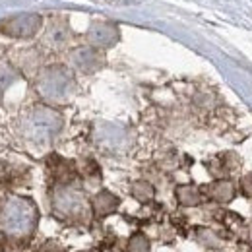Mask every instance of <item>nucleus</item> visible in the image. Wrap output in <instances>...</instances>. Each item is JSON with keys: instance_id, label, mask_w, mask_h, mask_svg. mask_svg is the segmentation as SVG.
<instances>
[{"instance_id": "obj_1", "label": "nucleus", "mask_w": 252, "mask_h": 252, "mask_svg": "<svg viewBox=\"0 0 252 252\" xmlns=\"http://www.w3.org/2000/svg\"><path fill=\"white\" fill-rule=\"evenodd\" d=\"M39 223V210L32 198L8 196L0 202V229L8 243L24 249L35 235Z\"/></svg>"}, {"instance_id": "obj_2", "label": "nucleus", "mask_w": 252, "mask_h": 252, "mask_svg": "<svg viewBox=\"0 0 252 252\" xmlns=\"http://www.w3.org/2000/svg\"><path fill=\"white\" fill-rule=\"evenodd\" d=\"M53 210L57 218L66 221H82L86 220V198L82 192L70 187H63L55 192Z\"/></svg>"}, {"instance_id": "obj_3", "label": "nucleus", "mask_w": 252, "mask_h": 252, "mask_svg": "<svg viewBox=\"0 0 252 252\" xmlns=\"http://www.w3.org/2000/svg\"><path fill=\"white\" fill-rule=\"evenodd\" d=\"M61 128V117L49 109H33L24 121V130L33 140H47Z\"/></svg>"}, {"instance_id": "obj_4", "label": "nucleus", "mask_w": 252, "mask_h": 252, "mask_svg": "<svg viewBox=\"0 0 252 252\" xmlns=\"http://www.w3.org/2000/svg\"><path fill=\"white\" fill-rule=\"evenodd\" d=\"M119 204H121V200H119L115 194H111L109 190H101V192L95 194L94 200H92L94 216L99 218V220H103V218L111 216V214L119 208Z\"/></svg>"}, {"instance_id": "obj_5", "label": "nucleus", "mask_w": 252, "mask_h": 252, "mask_svg": "<svg viewBox=\"0 0 252 252\" xmlns=\"http://www.w3.org/2000/svg\"><path fill=\"white\" fill-rule=\"evenodd\" d=\"M41 94L49 99H57L59 95H63L66 90H68V78L64 74H59V72H51L43 78L41 86H39Z\"/></svg>"}, {"instance_id": "obj_6", "label": "nucleus", "mask_w": 252, "mask_h": 252, "mask_svg": "<svg viewBox=\"0 0 252 252\" xmlns=\"http://www.w3.org/2000/svg\"><path fill=\"white\" fill-rule=\"evenodd\" d=\"M208 196L220 204H227L235 198V187L229 181H216L214 185L208 187Z\"/></svg>"}, {"instance_id": "obj_7", "label": "nucleus", "mask_w": 252, "mask_h": 252, "mask_svg": "<svg viewBox=\"0 0 252 252\" xmlns=\"http://www.w3.org/2000/svg\"><path fill=\"white\" fill-rule=\"evenodd\" d=\"M177 200L181 206H187V208H192V206H198L202 202V192L200 189H196L194 185H183L177 189Z\"/></svg>"}, {"instance_id": "obj_8", "label": "nucleus", "mask_w": 252, "mask_h": 252, "mask_svg": "<svg viewBox=\"0 0 252 252\" xmlns=\"http://www.w3.org/2000/svg\"><path fill=\"white\" fill-rule=\"evenodd\" d=\"M196 241L202 247H206V249H220L221 245H223V239H221L216 231H212V229H198Z\"/></svg>"}, {"instance_id": "obj_9", "label": "nucleus", "mask_w": 252, "mask_h": 252, "mask_svg": "<svg viewBox=\"0 0 252 252\" xmlns=\"http://www.w3.org/2000/svg\"><path fill=\"white\" fill-rule=\"evenodd\" d=\"M132 196L138 200V202H142V204H146V202H152L154 200V194H156V190L154 187L150 185V183H146V181H138V183H134L132 185Z\"/></svg>"}, {"instance_id": "obj_10", "label": "nucleus", "mask_w": 252, "mask_h": 252, "mask_svg": "<svg viewBox=\"0 0 252 252\" xmlns=\"http://www.w3.org/2000/svg\"><path fill=\"white\" fill-rule=\"evenodd\" d=\"M126 252H152V245H150V239L136 231L130 239H128V245H126Z\"/></svg>"}, {"instance_id": "obj_11", "label": "nucleus", "mask_w": 252, "mask_h": 252, "mask_svg": "<svg viewBox=\"0 0 252 252\" xmlns=\"http://www.w3.org/2000/svg\"><path fill=\"white\" fill-rule=\"evenodd\" d=\"M241 192L247 196V198H252V173L245 175L241 179Z\"/></svg>"}, {"instance_id": "obj_12", "label": "nucleus", "mask_w": 252, "mask_h": 252, "mask_svg": "<svg viewBox=\"0 0 252 252\" xmlns=\"http://www.w3.org/2000/svg\"><path fill=\"white\" fill-rule=\"evenodd\" d=\"M39 252H64V249L57 241H47V243L39 249Z\"/></svg>"}, {"instance_id": "obj_13", "label": "nucleus", "mask_w": 252, "mask_h": 252, "mask_svg": "<svg viewBox=\"0 0 252 252\" xmlns=\"http://www.w3.org/2000/svg\"><path fill=\"white\" fill-rule=\"evenodd\" d=\"M6 243H8V239H6V235H4V233H2V229H0V252H4Z\"/></svg>"}, {"instance_id": "obj_14", "label": "nucleus", "mask_w": 252, "mask_h": 252, "mask_svg": "<svg viewBox=\"0 0 252 252\" xmlns=\"http://www.w3.org/2000/svg\"><path fill=\"white\" fill-rule=\"evenodd\" d=\"M249 237H251V241H252V225L249 227Z\"/></svg>"}, {"instance_id": "obj_15", "label": "nucleus", "mask_w": 252, "mask_h": 252, "mask_svg": "<svg viewBox=\"0 0 252 252\" xmlns=\"http://www.w3.org/2000/svg\"><path fill=\"white\" fill-rule=\"evenodd\" d=\"M105 252H117V251H105Z\"/></svg>"}]
</instances>
